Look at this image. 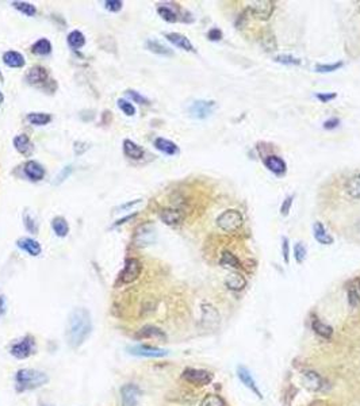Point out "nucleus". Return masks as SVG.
I'll list each match as a JSON object with an SVG mask.
<instances>
[{
    "mask_svg": "<svg viewBox=\"0 0 360 406\" xmlns=\"http://www.w3.org/2000/svg\"><path fill=\"white\" fill-rule=\"evenodd\" d=\"M92 332V318L90 311L84 307H77L69 313L65 325V338L71 348L81 347Z\"/></svg>",
    "mask_w": 360,
    "mask_h": 406,
    "instance_id": "1",
    "label": "nucleus"
},
{
    "mask_svg": "<svg viewBox=\"0 0 360 406\" xmlns=\"http://www.w3.org/2000/svg\"><path fill=\"white\" fill-rule=\"evenodd\" d=\"M16 390L27 391L36 390L38 387H42L49 382V376L42 371L32 369H22L15 375Z\"/></svg>",
    "mask_w": 360,
    "mask_h": 406,
    "instance_id": "2",
    "label": "nucleus"
},
{
    "mask_svg": "<svg viewBox=\"0 0 360 406\" xmlns=\"http://www.w3.org/2000/svg\"><path fill=\"white\" fill-rule=\"evenodd\" d=\"M244 217L239 210L229 209L221 213L217 218V226L226 233H234L243 226Z\"/></svg>",
    "mask_w": 360,
    "mask_h": 406,
    "instance_id": "3",
    "label": "nucleus"
},
{
    "mask_svg": "<svg viewBox=\"0 0 360 406\" xmlns=\"http://www.w3.org/2000/svg\"><path fill=\"white\" fill-rule=\"evenodd\" d=\"M247 11L259 21H268L275 11V3L272 0H254L249 3Z\"/></svg>",
    "mask_w": 360,
    "mask_h": 406,
    "instance_id": "4",
    "label": "nucleus"
},
{
    "mask_svg": "<svg viewBox=\"0 0 360 406\" xmlns=\"http://www.w3.org/2000/svg\"><path fill=\"white\" fill-rule=\"evenodd\" d=\"M157 237V233H156V227L152 223H143L141 226H138L134 233V238H133V243L136 247L140 248H145L149 247L156 241Z\"/></svg>",
    "mask_w": 360,
    "mask_h": 406,
    "instance_id": "5",
    "label": "nucleus"
},
{
    "mask_svg": "<svg viewBox=\"0 0 360 406\" xmlns=\"http://www.w3.org/2000/svg\"><path fill=\"white\" fill-rule=\"evenodd\" d=\"M141 269H143V265H141V261L138 258H127L126 261H125V267H123L121 274H119V283L121 285L133 283L134 280L138 279V276L141 274Z\"/></svg>",
    "mask_w": 360,
    "mask_h": 406,
    "instance_id": "6",
    "label": "nucleus"
},
{
    "mask_svg": "<svg viewBox=\"0 0 360 406\" xmlns=\"http://www.w3.org/2000/svg\"><path fill=\"white\" fill-rule=\"evenodd\" d=\"M181 378L187 380L188 383H192L195 386H206L212 383L213 374L206 369H185L181 374Z\"/></svg>",
    "mask_w": 360,
    "mask_h": 406,
    "instance_id": "7",
    "label": "nucleus"
},
{
    "mask_svg": "<svg viewBox=\"0 0 360 406\" xmlns=\"http://www.w3.org/2000/svg\"><path fill=\"white\" fill-rule=\"evenodd\" d=\"M25 79L30 85L34 87H46V84L50 83L49 80V72L48 69L43 68L41 65H34L26 72Z\"/></svg>",
    "mask_w": 360,
    "mask_h": 406,
    "instance_id": "8",
    "label": "nucleus"
},
{
    "mask_svg": "<svg viewBox=\"0 0 360 406\" xmlns=\"http://www.w3.org/2000/svg\"><path fill=\"white\" fill-rule=\"evenodd\" d=\"M127 352L134 356H141V358H164L168 355L167 349L157 348L153 345H146V344H137L127 348Z\"/></svg>",
    "mask_w": 360,
    "mask_h": 406,
    "instance_id": "9",
    "label": "nucleus"
},
{
    "mask_svg": "<svg viewBox=\"0 0 360 406\" xmlns=\"http://www.w3.org/2000/svg\"><path fill=\"white\" fill-rule=\"evenodd\" d=\"M33 352H34V340L30 336H26L22 338L21 341L12 344L10 348V354L19 360L27 359Z\"/></svg>",
    "mask_w": 360,
    "mask_h": 406,
    "instance_id": "10",
    "label": "nucleus"
},
{
    "mask_svg": "<svg viewBox=\"0 0 360 406\" xmlns=\"http://www.w3.org/2000/svg\"><path fill=\"white\" fill-rule=\"evenodd\" d=\"M214 109H216L214 101H195L188 107V112L192 118L205 119L209 115H212Z\"/></svg>",
    "mask_w": 360,
    "mask_h": 406,
    "instance_id": "11",
    "label": "nucleus"
},
{
    "mask_svg": "<svg viewBox=\"0 0 360 406\" xmlns=\"http://www.w3.org/2000/svg\"><path fill=\"white\" fill-rule=\"evenodd\" d=\"M141 390L134 383H127L121 387V402L122 406H138V397Z\"/></svg>",
    "mask_w": 360,
    "mask_h": 406,
    "instance_id": "12",
    "label": "nucleus"
},
{
    "mask_svg": "<svg viewBox=\"0 0 360 406\" xmlns=\"http://www.w3.org/2000/svg\"><path fill=\"white\" fill-rule=\"evenodd\" d=\"M302 382L307 390L310 391H321L325 386L323 376L316 371H305L302 375Z\"/></svg>",
    "mask_w": 360,
    "mask_h": 406,
    "instance_id": "13",
    "label": "nucleus"
},
{
    "mask_svg": "<svg viewBox=\"0 0 360 406\" xmlns=\"http://www.w3.org/2000/svg\"><path fill=\"white\" fill-rule=\"evenodd\" d=\"M160 218H161V221L164 222L165 225L176 226V225H180L183 222L184 213L180 210V209L168 207V209H163V210L160 211Z\"/></svg>",
    "mask_w": 360,
    "mask_h": 406,
    "instance_id": "14",
    "label": "nucleus"
},
{
    "mask_svg": "<svg viewBox=\"0 0 360 406\" xmlns=\"http://www.w3.org/2000/svg\"><path fill=\"white\" fill-rule=\"evenodd\" d=\"M264 165L268 168V171H271L272 174L278 175V176H283L287 171L286 161L279 156H275V154L267 156L264 158Z\"/></svg>",
    "mask_w": 360,
    "mask_h": 406,
    "instance_id": "15",
    "label": "nucleus"
},
{
    "mask_svg": "<svg viewBox=\"0 0 360 406\" xmlns=\"http://www.w3.org/2000/svg\"><path fill=\"white\" fill-rule=\"evenodd\" d=\"M23 172L26 175L27 179L33 180V182H39L43 179L45 176V169L39 163L30 160L23 165Z\"/></svg>",
    "mask_w": 360,
    "mask_h": 406,
    "instance_id": "16",
    "label": "nucleus"
},
{
    "mask_svg": "<svg viewBox=\"0 0 360 406\" xmlns=\"http://www.w3.org/2000/svg\"><path fill=\"white\" fill-rule=\"evenodd\" d=\"M16 245H18V248L23 249L25 252H27L30 256H34V258L39 256L41 252H42L41 244L38 243L37 240H34V238L22 237L16 241Z\"/></svg>",
    "mask_w": 360,
    "mask_h": 406,
    "instance_id": "17",
    "label": "nucleus"
},
{
    "mask_svg": "<svg viewBox=\"0 0 360 406\" xmlns=\"http://www.w3.org/2000/svg\"><path fill=\"white\" fill-rule=\"evenodd\" d=\"M165 38H167L172 45H175L176 48L183 49L185 52H194V50H195V49H194V45L191 43L190 39L185 37V36H183V34H180V33H167V34H165Z\"/></svg>",
    "mask_w": 360,
    "mask_h": 406,
    "instance_id": "18",
    "label": "nucleus"
},
{
    "mask_svg": "<svg viewBox=\"0 0 360 406\" xmlns=\"http://www.w3.org/2000/svg\"><path fill=\"white\" fill-rule=\"evenodd\" d=\"M237 376H239V379L243 382V385L247 386L249 390H252V393H254L259 398H263V396H261V393H260L259 390V387L256 385V382H254V379L252 378V375H251V372L248 371V369H245L243 366L237 367Z\"/></svg>",
    "mask_w": 360,
    "mask_h": 406,
    "instance_id": "19",
    "label": "nucleus"
},
{
    "mask_svg": "<svg viewBox=\"0 0 360 406\" xmlns=\"http://www.w3.org/2000/svg\"><path fill=\"white\" fill-rule=\"evenodd\" d=\"M154 148L160 150L161 153H164L167 156H175L179 153V147L175 143H172L170 140L163 137H157L154 140Z\"/></svg>",
    "mask_w": 360,
    "mask_h": 406,
    "instance_id": "20",
    "label": "nucleus"
},
{
    "mask_svg": "<svg viewBox=\"0 0 360 406\" xmlns=\"http://www.w3.org/2000/svg\"><path fill=\"white\" fill-rule=\"evenodd\" d=\"M122 147H123L125 156L130 158V160H141L144 157V154H145V150L132 140H125Z\"/></svg>",
    "mask_w": 360,
    "mask_h": 406,
    "instance_id": "21",
    "label": "nucleus"
},
{
    "mask_svg": "<svg viewBox=\"0 0 360 406\" xmlns=\"http://www.w3.org/2000/svg\"><path fill=\"white\" fill-rule=\"evenodd\" d=\"M225 286L230 291H241L247 286V279L239 272H230L225 279Z\"/></svg>",
    "mask_w": 360,
    "mask_h": 406,
    "instance_id": "22",
    "label": "nucleus"
},
{
    "mask_svg": "<svg viewBox=\"0 0 360 406\" xmlns=\"http://www.w3.org/2000/svg\"><path fill=\"white\" fill-rule=\"evenodd\" d=\"M3 63L10 68H22V67H25L26 60L19 52L8 50V52H5L3 54Z\"/></svg>",
    "mask_w": 360,
    "mask_h": 406,
    "instance_id": "23",
    "label": "nucleus"
},
{
    "mask_svg": "<svg viewBox=\"0 0 360 406\" xmlns=\"http://www.w3.org/2000/svg\"><path fill=\"white\" fill-rule=\"evenodd\" d=\"M313 236H314V238L317 240L318 243L323 244V245H332L334 241L333 237L325 230V227H324L321 222H316L313 225Z\"/></svg>",
    "mask_w": 360,
    "mask_h": 406,
    "instance_id": "24",
    "label": "nucleus"
},
{
    "mask_svg": "<svg viewBox=\"0 0 360 406\" xmlns=\"http://www.w3.org/2000/svg\"><path fill=\"white\" fill-rule=\"evenodd\" d=\"M137 338H157V340H165L164 332L157 327L153 325H146L141 328V331L136 334Z\"/></svg>",
    "mask_w": 360,
    "mask_h": 406,
    "instance_id": "25",
    "label": "nucleus"
},
{
    "mask_svg": "<svg viewBox=\"0 0 360 406\" xmlns=\"http://www.w3.org/2000/svg\"><path fill=\"white\" fill-rule=\"evenodd\" d=\"M345 191L351 198L360 199V174L352 175L350 179L345 182Z\"/></svg>",
    "mask_w": 360,
    "mask_h": 406,
    "instance_id": "26",
    "label": "nucleus"
},
{
    "mask_svg": "<svg viewBox=\"0 0 360 406\" xmlns=\"http://www.w3.org/2000/svg\"><path fill=\"white\" fill-rule=\"evenodd\" d=\"M145 45H146V49L150 50L152 53H154V54L165 56V57H171V56H174L172 49H170L168 46H165V45H163V43L159 42V41H156V39H148Z\"/></svg>",
    "mask_w": 360,
    "mask_h": 406,
    "instance_id": "27",
    "label": "nucleus"
},
{
    "mask_svg": "<svg viewBox=\"0 0 360 406\" xmlns=\"http://www.w3.org/2000/svg\"><path fill=\"white\" fill-rule=\"evenodd\" d=\"M52 229L57 237H65L69 233V225L64 217H54L52 220Z\"/></svg>",
    "mask_w": 360,
    "mask_h": 406,
    "instance_id": "28",
    "label": "nucleus"
},
{
    "mask_svg": "<svg viewBox=\"0 0 360 406\" xmlns=\"http://www.w3.org/2000/svg\"><path fill=\"white\" fill-rule=\"evenodd\" d=\"M219 264H221L222 267H225V268L239 269L240 267H241V261H240V258H237L234 254H232V252H229V251H223L222 255H221Z\"/></svg>",
    "mask_w": 360,
    "mask_h": 406,
    "instance_id": "29",
    "label": "nucleus"
},
{
    "mask_svg": "<svg viewBox=\"0 0 360 406\" xmlns=\"http://www.w3.org/2000/svg\"><path fill=\"white\" fill-rule=\"evenodd\" d=\"M12 144H14V148L21 153V154H26V153L30 150V148H32L30 138H29L27 134H23V133L15 136L14 140H12Z\"/></svg>",
    "mask_w": 360,
    "mask_h": 406,
    "instance_id": "30",
    "label": "nucleus"
},
{
    "mask_svg": "<svg viewBox=\"0 0 360 406\" xmlns=\"http://www.w3.org/2000/svg\"><path fill=\"white\" fill-rule=\"evenodd\" d=\"M32 52L37 56H48L52 53V43L46 38H39L32 45Z\"/></svg>",
    "mask_w": 360,
    "mask_h": 406,
    "instance_id": "31",
    "label": "nucleus"
},
{
    "mask_svg": "<svg viewBox=\"0 0 360 406\" xmlns=\"http://www.w3.org/2000/svg\"><path fill=\"white\" fill-rule=\"evenodd\" d=\"M157 14L161 16V19H164L168 23H175V22L179 21V14L170 5L160 4L157 7Z\"/></svg>",
    "mask_w": 360,
    "mask_h": 406,
    "instance_id": "32",
    "label": "nucleus"
},
{
    "mask_svg": "<svg viewBox=\"0 0 360 406\" xmlns=\"http://www.w3.org/2000/svg\"><path fill=\"white\" fill-rule=\"evenodd\" d=\"M27 121L34 126H45L52 122V115L48 112H30L27 114Z\"/></svg>",
    "mask_w": 360,
    "mask_h": 406,
    "instance_id": "33",
    "label": "nucleus"
},
{
    "mask_svg": "<svg viewBox=\"0 0 360 406\" xmlns=\"http://www.w3.org/2000/svg\"><path fill=\"white\" fill-rule=\"evenodd\" d=\"M312 328L318 336H321L323 338H326V340H329V338L332 337V334H333V328L329 327L326 324H324L320 320H313Z\"/></svg>",
    "mask_w": 360,
    "mask_h": 406,
    "instance_id": "34",
    "label": "nucleus"
},
{
    "mask_svg": "<svg viewBox=\"0 0 360 406\" xmlns=\"http://www.w3.org/2000/svg\"><path fill=\"white\" fill-rule=\"evenodd\" d=\"M67 42L72 49H81L85 45L84 34L79 30H73L68 34Z\"/></svg>",
    "mask_w": 360,
    "mask_h": 406,
    "instance_id": "35",
    "label": "nucleus"
},
{
    "mask_svg": "<svg viewBox=\"0 0 360 406\" xmlns=\"http://www.w3.org/2000/svg\"><path fill=\"white\" fill-rule=\"evenodd\" d=\"M12 7L18 10L21 14H25L26 16H34L37 14V7L29 1H12Z\"/></svg>",
    "mask_w": 360,
    "mask_h": 406,
    "instance_id": "36",
    "label": "nucleus"
},
{
    "mask_svg": "<svg viewBox=\"0 0 360 406\" xmlns=\"http://www.w3.org/2000/svg\"><path fill=\"white\" fill-rule=\"evenodd\" d=\"M202 318H203V322H216L217 324L219 321V314L218 311L216 310V307L212 305H206L202 306Z\"/></svg>",
    "mask_w": 360,
    "mask_h": 406,
    "instance_id": "37",
    "label": "nucleus"
},
{
    "mask_svg": "<svg viewBox=\"0 0 360 406\" xmlns=\"http://www.w3.org/2000/svg\"><path fill=\"white\" fill-rule=\"evenodd\" d=\"M261 45H263V48H264L267 52H275L276 49H278L275 36H274V34H272V33H270V32L265 33V34H263Z\"/></svg>",
    "mask_w": 360,
    "mask_h": 406,
    "instance_id": "38",
    "label": "nucleus"
},
{
    "mask_svg": "<svg viewBox=\"0 0 360 406\" xmlns=\"http://www.w3.org/2000/svg\"><path fill=\"white\" fill-rule=\"evenodd\" d=\"M201 406H226L225 401L217 394H207L201 402Z\"/></svg>",
    "mask_w": 360,
    "mask_h": 406,
    "instance_id": "39",
    "label": "nucleus"
},
{
    "mask_svg": "<svg viewBox=\"0 0 360 406\" xmlns=\"http://www.w3.org/2000/svg\"><path fill=\"white\" fill-rule=\"evenodd\" d=\"M348 303L352 309H356L360 306V293L355 285H352L348 289Z\"/></svg>",
    "mask_w": 360,
    "mask_h": 406,
    "instance_id": "40",
    "label": "nucleus"
},
{
    "mask_svg": "<svg viewBox=\"0 0 360 406\" xmlns=\"http://www.w3.org/2000/svg\"><path fill=\"white\" fill-rule=\"evenodd\" d=\"M72 172H73V167H72V165H67V167H64V168L60 171L59 174L56 175V178H54V180L52 182V185H60L63 182H65V180L68 179Z\"/></svg>",
    "mask_w": 360,
    "mask_h": 406,
    "instance_id": "41",
    "label": "nucleus"
},
{
    "mask_svg": "<svg viewBox=\"0 0 360 406\" xmlns=\"http://www.w3.org/2000/svg\"><path fill=\"white\" fill-rule=\"evenodd\" d=\"M274 61L275 63L283 64V65H299L301 64V60L294 56H290V54H279V56H275L274 57Z\"/></svg>",
    "mask_w": 360,
    "mask_h": 406,
    "instance_id": "42",
    "label": "nucleus"
},
{
    "mask_svg": "<svg viewBox=\"0 0 360 406\" xmlns=\"http://www.w3.org/2000/svg\"><path fill=\"white\" fill-rule=\"evenodd\" d=\"M117 105L125 115L133 116L134 114H136V107L133 106L132 102L126 101V99H118Z\"/></svg>",
    "mask_w": 360,
    "mask_h": 406,
    "instance_id": "43",
    "label": "nucleus"
},
{
    "mask_svg": "<svg viewBox=\"0 0 360 406\" xmlns=\"http://www.w3.org/2000/svg\"><path fill=\"white\" fill-rule=\"evenodd\" d=\"M343 65H344L343 61H339V63H334V64H317V65H316V71L320 72V74L334 72V71H337V69L341 68Z\"/></svg>",
    "mask_w": 360,
    "mask_h": 406,
    "instance_id": "44",
    "label": "nucleus"
},
{
    "mask_svg": "<svg viewBox=\"0 0 360 406\" xmlns=\"http://www.w3.org/2000/svg\"><path fill=\"white\" fill-rule=\"evenodd\" d=\"M307 255V249L306 247L303 245V243H297L295 247H294V258H295V261L297 263H303V260L306 258Z\"/></svg>",
    "mask_w": 360,
    "mask_h": 406,
    "instance_id": "45",
    "label": "nucleus"
},
{
    "mask_svg": "<svg viewBox=\"0 0 360 406\" xmlns=\"http://www.w3.org/2000/svg\"><path fill=\"white\" fill-rule=\"evenodd\" d=\"M23 222H25V227H26L29 232H32V233L38 232L37 221H36V220H34V217L30 216L29 213H25V214H23Z\"/></svg>",
    "mask_w": 360,
    "mask_h": 406,
    "instance_id": "46",
    "label": "nucleus"
},
{
    "mask_svg": "<svg viewBox=\"0 0 360 406\" xmlns=\"http://www.w3.org/2000/svg\"><path fill=\"white\" fill-rule=\"evenodd\" d=\"M126 95L129 96V99H132L133 102H136V103H138V105H148L149 103L148 99H146L145 96L141 95V94H138L137 91L127 90Z\"/></svg>",
    "mask_w": 360,
    "mask_h": 406,
    "instance_id": "47",
    "label": "nucleus"
},
{
    "mask_svg": "<svg viewBox=\"0 0 360 406\" xmlns=\"http://www.w3.org/2000/svg\"><path fill=\"white\" fill-rule=\"evenodd\" d=\"M105 5H106V8L108 11H111V12H118V11L122 10L123 1H121V0H106V1H105Z\"/></svg>",
    "mask_w": 360,
    "mask_h": 406,
    "instance_id": "48",
    "label": "nucleus"
},
{
    "mask_svg": "<svg viewBox=\"0 0 360 406\" xmlns=\"http://www.w3.org/2000/svg\"><path fill=\"white\" fill-rule=\"evenodd\" d=\"M292 201H294V195H288L287 198H285V201H283V203H282L281 206V214L282 216H288V213H290V209H291L292 206Z\"/></svg>",
    "mask_w": 360,
    "mask_h": 406,
    "instance_id": "49",
    "label": "nucleus"
},
{
    "mask_svg": "<svg viewBox=\"0 0 360 406\" xmlns=\"http://www.w3.org/2000/svg\"><path fill=\"white\" fill-rule=\"evenodd\" d=\"M282 254H283L285 261L288 264V261H290V243H288L287 237H283V240H282Z\"/></svg>",
    "mask_w": 360,
    "mask_h": 406,
    "instance_id": "50",
    "label": "nucleus"
},
{
    "mask_svg": "<svg viewBox=\"0 0 360 406\" xmlns=\"http://www.w3.org/2000/svg\"><path fill=\"white\" fill-rule=\"evenodd\" d=\"M222 37V32H221L219 29H217V27H213L212 30H209V33H207V38H209L210 41H221Z\"/></svg>",
    "mask_w": 360,
    "mask_h": 406,
    "instance_id": "51",
    "label": "nucleus"
},
{
    "mask_svg": "<svg viewBox=\"0 0 360 406\" xmlns=\"http://www.w3.org/2000/svg\"><path fill=\"white\" fill-rule=\"evenodd\" d=\"M316 98L323 103H328V102L336 99V94L334 92H321V94H317Z\"/></svg>",
    "mask_w": 360,
    "mask_h": 406,
    "instance_id": "52",
    "label": "nucleus"
},
{
    "mask_svg": "<svg viewBox=\"0 0 360 406\" xmlns=\"http://www.w3.org/2000/svg\"><path fill=\"white\" fill-rule=\"evenodd\" d=\"M340 125L339 118H329L328 121L324 122V129L325 130H333Z\"/></svg>",
    "mask_w": 360,
    "mask_h": 406,
    "instance_id": "53",
    "label": "nucleus"
},
{
    "mask_svg": "<svg viewBox=\"0 0 360 406\" xmlns=\"http://www.w3.org/2000/svg\"><path fill=\"white\" fill-rule=\"evenodd\" d=\"M248 11L245 10L243 12V14H240V16L237 18V22H236V26H237V29H243L244 26H245V23H247V19H248Z\"/></svg>",
    "mask_w": 360,
    "mask_h": 406,
    "instance_id": "54",
    "label": "nucleus"
},
{
    "mask_svg": "<svg viewBox=\"0 0 360 406\" xmlns=\"http://www.w3.org/2000/svg\"><path fill=\"white\" fill-rule=\"evenodd\" d=\"M7 313V299L3 294H0V317H4Z\"/></svg>",
    "mask_w": 360,
    "mask_h": 406,
    "instance_id": "55",
    "label": "nucleus"
},
{
    "mask_svg": "<svg viewBox=\"0 0 360 406\" xmlns=\"http://www.w3.org/2000/svg\"><path fill=\"white\" fill-rule=\"evenodd\" d=\"M140 202H141V199H134L133 202H127V203H123V205H121L119 207H118V210H125V209H130V207L136 206L137 203H140Z\"/></svg>",
    "mask_w": 360,
    "mask_h": 406,
    "instance_id": "56",
    "label": "nucleus"
},
{
    "mask_svg": "<svg viewBox=\"0 0 360 406\" xmlns=\"http://www.w3.org/2000/svg\"><path fill=\"white\" fill-rule=\"evenodd\" d=\"M137 216V213H134V214H132V216H127V217H125V218H122V220H119V221H117L115 222V223H114V225H112V226L115 227V226H119V225H123V223H125V222H127V221H132L133 218H134V217Z\"/></svg>",
    "mask_w": 360,
    "mask_h": 406,
    "instance_id": "57",
    "label": "nucleus"
},
{
    "mask_svg": "<svg viewBox=\"0 0 360 406\" xmlns=\"http://www.w3.org/2000/svg\"><path fill=\"white\" fill-rule=\"evenodd\" d=\"M3 102H4V95H3V92L0 91V105H1Z\"/></svg>",
    "mask_w": 360,
    "mask_h": 406,
    "instance_id": "58",
    "label": "nucleus"
},
{
    "mask_svg": "<svg viewBox=\"0 0 360 406\" xmlns=\"http://www.w3.org/2000/svg\"><path fill=\"white\" fill-rule=\"evenodd\" d=\"M356 287H358V290H359V293H360V279L356 280Z\"/></svg>",
    "mask_w": 360,
    "mask_h": 406,
    "instance_id": "59",
    "label": "nucleus"
},
{
    "mask_svg": "<svg viewBox=\"0 0 360 406\" xmlns=\"http://www.w3.org/2000/svg\"><path fill=\"white\" fill-rule=\"evenodd\" d=\"M4 80V77H3V74H1V72H0V81H3Z\"/></svg>",
    "mask_w": 360,
    "mask_h": 406,
    "instance_id": "60",
    "label": "nucleus"
},
{
    "mask_svg": "<svg viewBox=\"0 0 360 406\" xmlns=\"http://www.w3.org/2000/svg\"><path fill=\"white\" fill-rule=\"evenodd\" d=\"M42 406H48V405H42Z\"/></svg>",
    "mask_w": 360,
    "mask_h": 406,
    "instance_id": "61",
    "label": "nucleus"
}]
</instances>
